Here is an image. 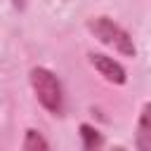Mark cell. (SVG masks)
Here are the masks:
<instances>
[{
  "label": "cell",
  "instance_id": "7",
  "mask_svg": "<svg viewBox=\"0 0 151 151\" xmlns=\"http://www.w3.org/2000/svg\"><path fill=\"white\" fill-rule=\"evenodd\" d=\"M12 2H14V7H17V9H21V7L26 5V0H12Z\"/></svg>",
  "mask_w": 151,
  "mask_h": 151
},
{
  "label": "cell",
  "instance_id": "6",
  "mask_svg": "<svg viewBox=\"0 0 151 151\" xmlns=\"http://www.w3.org/2000/svg\"><path fill=\"white\" fill-rule=\"evenodd\" d=\"M21 149H24V151H47V149H50V142H47L38 130H26L24 142H21Z\"/></svg>",
  "mask_w": 151,
  "mask_h": 151
},
{
  "label": "cell",
  "instance_id": "5",
  "mask_svg": "<svg viewBox=\"0 0 151 151\" xmlns=\"http://www.w3.org/2000/svg\"><path fill=\"white\" fill-rule=\"evenodd\" d=\"M80 137H83V146H85L87 151L104 146V134H101L97 127L87 125V123H83V125H80Z\"/></svg>",
  "mask_w": 151,
  "mask_h": 151
},
{
  "label": "cell",
  "instance_id": "1",
  "mask_svg": "<svg viewBox=\"0 0 151 151\" xmlns=\"http://www.w3.org/2000/svg\"><path fill=\"white\" fill-rule=\"evenodd\" d=\"M28 78H31L35 99L42 104V109H47L54 116H61L64 113V87H61V80L57 78V73H52L45 66H35V68H31Z\"/></svg>",
  "mask_w": 151,
  "mask_h": 151
},
{
  "label": "cell",
  "instance_id": "4",
  "mask_svg": "<svg viewBox=\"0 0 151 151\" xmlns=\"http://www.w3.org/2000/svg\"><path fill=\"white\" fill-rule=\"evenodd\" d=\"M134 146L139 151H151V101L142 106L137 132H134Z\"/></svg>",
  "mask_w": 151,
  "mask_h": 151
},
{
  "label": "cell",
  "instance_id": "2",
  "mask_svg": "<svg viewBox=\"0 0 151 151\" xmlns=\"http://www.w3.org/2000/svg\"><path fill=\"white\" fill-rule=\"evenodd\" d=\"M87 31L106 47H111L113 52L123 54V57H134L137 54V47L132 42V35L120 26L116 24L113 19L109 17H92L87 19Z\"/></svg>",
  "mask_w": 151,
  "mask_h": 151
},
{
  "label": "cell",
  "instance_id": "3",
  "mask_svg": "<svg viewBox=\"0 0 151 151\" xmlns=\"http://www.w3.org/2000/svg\"><path fill=\"white\" fill-rule=\"evenodd\" d=\"M90 64L97 68V73H99L104 80H109V83H113V85H125L127 73H125V68L120 66V61H116L113 57L92 52V54H90Z\"/></svg>",
  "mask_w": 151,
  "mask_h": 151
}]
</instances>
